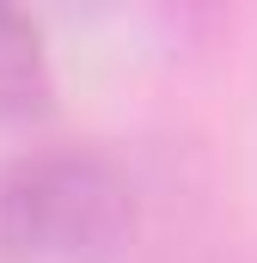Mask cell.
Segmentation results:
<instances>
[{
  "label": "cell",
  "instance_id": "7a4b0ae2",
  "mask_svg": "<svg viewBox=\"0 0 257 263\" xmlns=\"http://www.w3.org/2000/svg\"><path fill=\"white\" fill-rule=\"evenodd\" d=\"M56 104V55L37 12L0 0V129L37 123Z\"/></svg>",
  "mask_w": 257,
  "mask_h": 263
},
{
  "label": "cell",
  "instance_id": "6da1fadb",
  "mask_svg": "<svg viewBox=\"0 0 257 263\" xmlns=\"http://www.w3.org/2000/svg\"><path fill=\"white\" fill-rule=\"evenodd\" d=\"M141 239V184L92 141H49L0 172V263H123Z\"/></svg>",
  "mask_w": 257,
  "mask_h": 263
}]
</instances>
